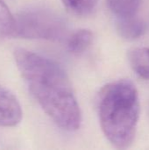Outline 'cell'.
Returning a JSON list of instances; mask_svg holds the SVG:
<instances>
[{
    "label": "cell",
    "instance_id": "1",
    "mask_svg": "<svg viewBox=\"0 0 149 150\" xmlns=\"http://www.w3.org/2000/svg\"><path fill=\"white\" fill-rule=\"evenodd\" d=\"M14 59L30 93L47 115L63 130H77L82 114L62 68L55 62L24 48L14 51Z\"/></svg>",
    "mask_w": 149,
    "mask_h": 150
},
{
    "label": "cell",
    "instance_id": "2",
    "mask_svg": "<svg viewBox=\"0 0 149 150\" xmlns=\"http://www.w3.org/2000/svg\"><path fill=\"white\" fill-rule=\"evenodd\" d=\"M100 126L107 140L117 149L129 148L135 138L140 117L139 94L129 80L105 85L97 100Z\"/></svg>",
    "mask_w": 149,
    "mask_h": 150
},
{
    "label": "cell",
    "instance_id": "3",
    "mask_svg": "<svg viewBox=\"0 0 149 150\" xmlns=\"http://www.w3.org/2000/svg\"><path fill=\"white\" fill-rule=\"evenodd\" d=\"M67 33L64 18L53 10L47 8H30L14 16L12 23L1 33L7 37L60 40Z\"/></svg>",
    "mask_w": 149,
    "mask_h": 150
},
{
    "label": "cell",
    "instance_id": "4",
    "mask_svg": "<svg viewBox=\"0 0 149 150\" xmlns=\"http://www.w3.org/2000/svg\"><path fill=\"white\" fill-rule=\"evenodd\" d=\"M22 109L18 98L0 85V127H13L22 120Z\"/></svg>",
    "mask_w": 149,
    "mask_h": 150
},
{
    "label": "cell",
    "instance_id": "5",
    "mask_svg": "<svg viewBox=\"0 0 149 150\" xmlns=\"http://www.w3.org/2000/svg\"><path fill=\"white\" fill-rule=\"evenodd\" d=\"M116 27L119 36L126 40H135L146 30L145 24L136 16L118 18Z\"/></svg>",
    "mask_w": 149,
    "mask_h": 150
},
{
    "label": "cell",
    "instance_id": "6",
    "mask_svg": "<svg viewBox=\"0 0 149 150\" xmlns=\"http://www.w3.org/2000/svg\"><path fill=\"white\" fill-rule=\"evenodd\" d=\"M129 62L133 71L141 77L149 79V48H134L128 54Z\"/></svg>",
    "mask_w": 149,
    "mask_h": 150
},
{
    "label": "cell",
    "instance_id": "7",
    "mask_svg": "<svg viewBox=\"0 0 149 150\" xmlns=\"http://www.w3.org/2000/svg\"><path fill=\"white\" fill-rule=\"evenodd\" d=\"M93 40L92 33L88 29H79L73 33L68 40V48L73 54L85 52L91 45Z\"/></svg>",
    "mask_w": 149,
    "mask_h": 150
},
{
    "label": "cell",
    "instance_id": "8",
    "mask_svg": "<svg viewBox=\"0 0 149 150\" xmlns=\"http://www.w3.org/2000/svg\"><path fill=\"white\" fill-rule=\"evenodd\" d=\"M141 0H107V4L112 12L118 18L136 16Z\"/></svg>",
    "mask_w": 149,
    "mask_h": 150
},
{
    "label": "cell",
    "instance_id": "9",
    "mask_svg": "<svg viewBox=\"0 0 149 150\" xmlns=\"http://www.w3.org/2000/svg\"><path fill=\"white\" fill-rule=\"evenodd\" d=\"M98 0H61L67 10L76 15H88L97 5Z\"/></svg>",
    "mask_w": 149,
    "mask_h": 150
},
{
    "label": "cell",
    "instance_id": "10",
    "mask_svg": "<svg viewBox=\"0 0 149 150\" xmlns=\"http://www.w3.org/2000/svg\"><path fill=\"white\" fill-rule=\"evenodd\" d=\"M14 15L10 11L9 7L6 4L0 0V32L7 28L13 21Z\"/></svg>",
    "mask_w": 149,
    "mask_h": 150
}]
</instances>
